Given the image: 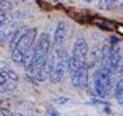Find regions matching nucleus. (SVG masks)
Returning a JSON list of instances; mask_svg holds the SVG:
<instances>
[{"mask_svg": "<svg viewBox=\"0 0 123 116\" xmlns=\"http://www.w3.org/2000/svg\"><path fill=\"white\" fill-rule=\"evenodd\" d=\"M67 31H68V25H67V22L64 20H60L58 22L55 27V31H54V46L56 48L63 46L66 40V36H67Z\"/></svg>", "mask_w": 123, "mask_h": 116, "instance_id": "obj_7", "label": "nucleus"}, {"mask_svg": "<svg viewBox=\"0 0 123 116\" xmlns=\"http://www.w3.org/2000/svg\"><path fill=\"white\" fill-rule=\"evenodd\" d=\"M68 60L70 56L63 47L55 49V67L49 75V80L52 83H59L64 77V73L68 71Z\"/></svg>", "mask_w": 123, "mask_h": 116, "instance_id": "obj_4", "label": "nucleus"}, {"mask_svg": "<svg viewBox=\"0 0 123 116\" xmlns=\"http://www.w3.org/2000/svg\"><path fill=\"white\" fill-rule=\"evenodd\" d=\"M11 22H12V16H9L8 13L1 15L0 16V28H3V27H6V25L11 24Z\"/></svg>", "mask_w": 123, "mask_h": 116, "instance_id": "obj_16", "label": "nucleus"}, {"mask_svg": "<svg viewBox=\"0 0 123 116\" xmlns=\"http://www.w3.org/2000/svg\"><path fill=\"white\" fill-rule=\"evenodd\" d=\"M110 61H111V71H112V73H117L118 68L120 67V64H122V51H120V48L115 44V46H112L111 44V58H110Z\"/></svg>", "mask_w": 123, "mask_h": 116, "instance_id": "obj_9", "label": "nucleus"}, {"mask_svg": "<svg viewBox=\"0 0 123 116\" xmlns=\"http://www.w3.org/2000/svg\"><path fill=\"white\" fill-rule=\"evenodd\" d=\"M49 49H51V39H49V35L47 32H43V34L39 35V37L35 41L34 51H32V60H31V64L27 70L35 68L37 65H40L42 63H44L46 58L49 53Z\"/></svg>", "mask_w": 123, "mask_h": 116, "instance_id": "obj_3", "label": "nucleus"}, {"mask_svg": "<svg viewBox=\"0 0 123 116\" xmlns=\"http://www.w3.org/2000/svg\"><path fill=\"white\" fill-rule=\"evenodd\" d=\"M9 1H15V3H24L27 0H9Z\"/></svg>", "mask_w": 123, "mask_h": 116, "instance_id": "obj_22", "label": "nucleus"}, {"mask_svg": "<svg viewBox=\"0 0 123 116\" xmlns=\"http://www.w3.org/2000/svg\"><path fill=\"white\" fill-rule=\"evenodd\" d=\"M47 116H59V112L54 108H47Z\"/></svg>", "mask_w": 123, "mask_h": 116, "instance_id": "obj_20", "label": "nucleus"}, {"mask_svg": "<svg viewBox=\"0 0 123 116\" xmlns=\"http://www.w3.org/2000/svg\"><path fill=\"white\" fill-rule=\"evenodd\" d=\"M8 77L6 76V73L3 72V71H1V68H0V84H4V83L6 81H8Z\"/></svg>", "mask_w": 123, "mask_h": 116, "instance_id": "obj_19", "label": "nucleus"}, {"mask_svg": "<svg viewBox=\"0 0 123 116\" xmlns=\"http://www.w3.org/2000/svg\"><path fill=\"white\" fill-rule=\"evenodd\" d=\"M0 68H1V71H3L4 73H6V76L8 77L9 80H12V81H16V83H18L19 76H18V73H16L15 71L12 70V68L8 67V65H7L6 63H1V64H0Z\"/></svg>", "mask_w": 123, "mask_h": 116, "instance_id": "obj_13", "label": "nucleus"}, {"mask_svg": "<svg viewBox=\"0 0 123 116\" xmlns=\"http://www.w3.org/2000/svg\"><path fill=\"white\" fill-rule=\"evenodd\" d=\"M111 44H105V46L100 48V68L108 71V72L112 73L111 71ZM114 75V73H112Z\"/></svg>", "mask_w": 123, "mask_h": 116, "instance_id": "obj_8", "label": "nucleus"}, {"mask_svg": "<svg viewBox=\"0 0 123 116\" xmlns=\"http://www.w3.org/2000/svg\"><path fill=\"white\" fill-rule=\"evenodd\" d=\"M114 96L115 100L123 105V79H119L117 81V84L114 86Z\"/></svg>", "mask_w": 123, "mask_h": 116, "instance_id": "obj_12", "label": "nucleus"}, {"mask_svg": "<svg viewBox=\"0 0 123 116\" xmlns=\"http://www.w3.org/2000/svg\"><path fill=\"white\" fill-rule=\"evenodd\" d=\"M83 1H86V3H92L94 0H83Z\"/></svg>", "mask_w": 123, "mask_h": 116, "instance_id": "obj_23", "label": "nucleus"}, {"mask_svg": "<svg viewBox=\"0 0 123 116\" xmlns=\"http://www.w3.org/2000/svg\"><path fill=\"white\" fill-rule=\"evenodd\" d=\"M112 84V73L99 68L94 73V91L100 99H105L111 91Z\"/></svg>", "mask_w": 123, "mask_h": 116, "instance_id": "obj_5", "label": "nucleus"}, {"mask_svg": "<svg viewBox=\"0 0 123 116\" xmlns=\"http://www.w3.org/2000/svg\"><path fill=\"white\" fill-rule=\"evenodd\" d=\"M15 29L16 28H13L11 24L6 25V27H3V28H0V41H3V40L7 39V37H9Z\"/></svg>", "mask_w": 123, "mask_h": 116, "instance_id": "obj_14", "label": "nucleus"}, {"mask_svg": "<svg viewBox=\"0 0 123 116\" xmlns=\"http://www.w3.org/2000/svg\"><path fill=\"white\" fill-rule=\"evenodd\" d=\"M115 3H118V0H100L99 1V7L100 8H108L110 6H112Z\"/></svg>", "mask_w": 123, "mask_h": 116, "instance_id": "obj_17", "label": "nucleus"}, {"mask_svg": "<svg viewBox=\"0 0 123 116\" xmlns=\"http://www.w3.org/2000/svg\"><path fill=\"white\" fill-rule=\"evenodd\" d=\"M16 88V81L12 80H8L4 84H0V93H7V92H11Z\"/></svg>", "mask_w": 123, "mask_h": 116, "instance_id": "obj_15", "label": "nucleus"}, {"mask_svg": "<svg viewBox=\"0 0 123 116\" xmlns=\"http://www.w3.org/2000/svg\"><path fill=\"white\" fill-rule=\"evenodd\" d=\"M52 101L55 104H66L70 101V98H67V96H56V98L52 99Z\"/></svg>", "mask_w": 123, "mask_h": 116, "instance_id": "obj_18", "label": "nucleus"}, {"mask_svg": "<svg viewBox=\"0 0 123 116\" xmlns=\"http://www.w3.org/2000/svg\"><path fill=\"white\" fill-rule=\"evenodd\" d=\"M100 60V49L94 48L91 51H88V55H87V60H86V65L88 68L94 67V65Z\"/></svg>", "mask_w": 123, "mask_h": 116, "instance_id": "obj_11", "label": "nucleus"}, {"mask_svg": "<svg viewBox=\"0 0 123 116\" xmlns=\"http://www.w3.org/2000/svg\"><path fill=\"white\" fill-rule=\"evenodd\" d=\"M30 29L28 27H25V25H23V27H20V28H16L15 31L12 32V35L9 36V49H13L16 47V44L19 43V40L22 39L23 36L25 35V32Z\"/></svg>", "mask_w": 123, "mask_h": 116, "instance_id": "obj_10", "label": "nucleus"}, {"mask_svg": "<svg viewBox=\"0 0 123 116\" xmlns=\"http://www.w3.org/2000/svg\"><path fill=\"white\" fill-rule=\"evenodd\" d=\"M87 55H88V44H87L86 39L78 37V39L74 41L72 51H71V55H70L68 71L72 73L74 71H76L78 68L86 65Z\"/></svg>", "mask_w": 123, "mask_h": 116, "instance_id": "obj_2", "label": "nucleus"}, {"mask_svg": "<svg viewBox=\"0 0 123 116\" xmlns=\"http://www.w3.org/2000/svg\"><path fill=\"white\" fill-rule=\"evenodd\" d=\"M71 84L75 88H82V89L88 87V67L87 65L78 68L76 71L71 73Z\"/></svg>", "mask_w": 123, "mask_h": 116, "instance_id": "obj_6", "label": "nucleus"}, {"mask_svg": "<svg viewBox=\"0 0 123 116\" xmlns=\"http://www.w3.org/2000/svg\"><path fill=\"white\" fill-rule=\"evenodd\" d=\"M37 39V28H30L25 32V35L19 40V43L13 49H11V58L15 64L23 67V61L24 58L31 49L34 48L35 41Z\"/></svg>", "mask_w": 123, "mask_h": 116, "instance_id": "obj_1", "label": "nucleus"}, {"mask_svg": "<svg viewBox=\"0 0 123 116\" xmlns=\"http://www.w3.org/2000/svg\"><path fill=\"white\" fill-rule=\"evenodd\" d=\"M0 111H1V113H3L4 116H12V113L9 112V111H7V110H3V108H1Z\"/></svg>", "mask_w": 123, "mask_h": 116, "instance_id": "obj_21", "label": "nucleus"}]
</instances>
